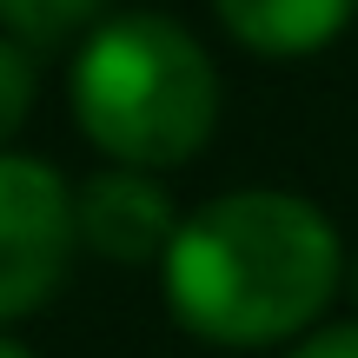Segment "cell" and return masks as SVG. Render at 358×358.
Segmentation results:
<instances>
[{
  "label": "cell",
  "instance_id": "1",
  "mask_svg": "<svg viewBox=\"0 0 358 358\" xmlns=\"http://www.w3.org/2000/svg\"><path fill=\"white\" fill-rule=\"evenodd\" d=\"M166 306L192 338L213 345H272L299 338L345 279V245L312 199L279 186L219 192L179 219L159 259Z\"/></svg>",
  "mask_w": 358,
  "mask_h": 358
},
{
  "label": "cell",
  "instance_id": "2",
  "mask_svg": "<svg viewBox=\"0 0 358 358\" xmlns=\"http://www.w3.org/2000/svg\"><path fill=\"white\" fill-rule=\"evenodd\" d=\"M73 120L106 159L140 173L186 166L219 120V73L173 13H120L93 27L66 80Z\"/></svg>",
  "mask_w": 358,
  "mask_h": 358
},
{
  "label": "cell",
  "instance_id": "3",
  "mask_svg": "<svg viewBox=\"0 0 358 358\" xmlns=\"http://www.w3.org/2000/svg\"><path fill=\"white\" fill-rule=\"evenodd\" d=\"M80 245L73 186L27 153H0V325L40 312Z\"/></svg>",
  "mask_w": 358,
  "mask_h": 358
},
{
  "label": "cell",
  "instance_id": "4",
  "mask_svg": "<svg viewBox=\"0 0 358 358\" xmlns=\"http://www.w3.org/2000/svg\"><path fill=\"white\" fill-rule=\"evenodd\" d=\"M73 226L80 245L113 266H159L179 239V213L173 199L153 186V173L120 166V173H93L73 192Z\"/></svg>",
  "mask_w": 358,
  "mask_h": 358
},
{
  "label": "cell",
  "instance_id": "5",
  "mask_svg": "<svg viewBox=\"0 0 358 358\" xmlns=\"http://www.w3.org/2000/svg\"><path fill=\"white\" fill-rule=\"evenodd\" d=\"M219 27L239 40L245 53L266 60H306V53L332 47L352 27L358 0H213Z\"/></svg>",
  "mask_w": 358,
  "mask_h": 358
},
{
  "label": "cell",
  "instance_id": "6",
  "mask_svg": "<svg viewBox=\"0 0 358 358\" xmlns=\"http://www.w3.org/2000/svg\"><path fill=\"white\" fill-rule=\"evenodd\" d=\"M100 7H106V0H0V27H7L13 40L53 47V40L80 34Z\"/></svg>",
  "mask_w": 358,
  "mask_h": 358
},
{
  "label": "cell",
  "instance_id": "7",
  "mask_svg": "<svg viewBox=\"0 0 358 358\" xmlns=\"http://www.w3.org/2000/svg\"><path fill=\"white\" fill-rule=\"evenodd\" d=\"M34 87H40V80H34V53H27L13 34H0V146L27 127V113H34Z\"/></svg>",
  "mask_w": 358,
  "mask_h": 358
},
{
  "label": "cell",
  "instance_id": "8",
  "mask_svg": "<svg viewBox=\"0 0 358 358\" xmlns=\"http://www.w3.org/2000/svg\"><path fill=\"white\" fill-rule=\"evenodd\" d=\"M292 358H358V319H352V325H325V332L299 338Z\"/></svg>",
  "mask_w": 358,
  "mask_h": 358
},
{
  "label": "cell",
  "instance_id": "9",
  "mask_svg": "<svg viewBox=\"0 0 358 358\" xmlns=\"http://www.w3.org/2000/svg\"><path fill=\"white\" fill-rule=\"evenodd\" d=\"M0 358H34V352H27L20 338H7V332H0Z\"/></svg>",
  "mask_w": 358,
  "mask_h": 358
},
{
  "label": "cell",
  "instance_id": "10",
  "mask_svg": "<svg viewBox=\"0 0 358 358\" xmlns=\"http://www.w3.org/2000/svg\"><path fill=\"white\" fill-rule=\"evenodd\" d=\"M345 285H352V299H358V259H352V272H345Z\"/></svg>",
  "mask_w": 358,
  "mask_h": 358
}]
</instances>
